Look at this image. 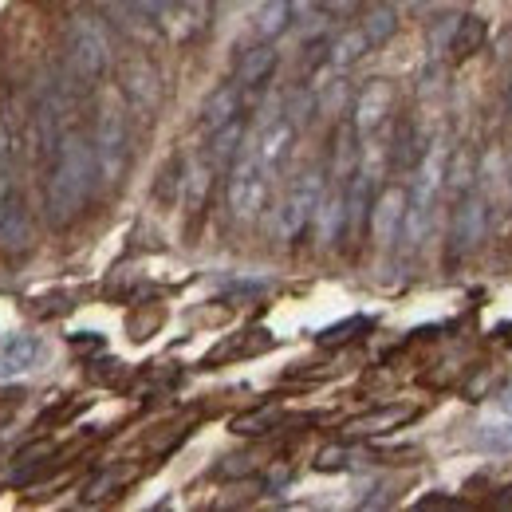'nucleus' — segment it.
<instances>
[{
  "instance_id": "1",
  "label": "nucleus",
  "mask_w": 512,
  "mask_h": 512,
  "mask_svg": "<svg viewBox=\"0 0 512 512\" xmlns=\"http://www.w3.org/2000/svg\"><path fill=\"white\" fill-rule=\"evenodd\" d=\"M95 186H99V170H95L91 138L83 130L67 127L48 150V186H44L48 221L56 229H67L87 209Z\"/></svg>"
},
{
  "instance_id": "2",
  "label": "nucleus",
  "mask_w": 512,
  "mask_h": 512,
  "mask_svg": "<svg viewBox=\"0 0 512 512\" xmlns=\"http://www.w3.org/2000/svg\"><path fill=\"white\" fill-rule=\"evenodd\" d=\"M91 150H95V170L99 186H119L130 162V127L127 103L119 95H107L95 111V130H91Z\"/></svg>"
},
{
  "instance_id": "3",
  "label": "nucleus",
  "mask_w": 512,
  "mask_h": 512,
  "mask_svg": "<svg viewBox=\"0 0 512 512\" xmlns=\"http://www.w3.org/2000/svg\"><path fill=\"white\" fill-rule=\"evenodd\" d=\"M67 60L71 71L83 83H95L107 75V67L115 64V32L103 16L95 12H75L67 20Z\"/></svg>"
},
{
  "instance_id": "4",
  "label": "nucleus",
  "mask_w": 512,
  "mask_h": 512,
  "mask_svg": "<svg viewBox=\"0 0 512 512\" xmlns=\"http://www.w3.org/2000/svg\"><path fill=\"white\" fill-rule=\"evenodd\" d=\"M268 182H272V174L256 162V154L245 146L237 154V162L229 166V182H225V205H229V217L237 225H253L256 217L264 213V205H268Z\"/></svg>"
},
{
  "instance_id": "5",
  "label": "nucleus",
  "mask_w": 512,
  "mask_h": 512,
  "mask_svg": "<svg viewBox=\"0 0 512 512\" xmlns=\"http://www.w3.org/2000/svg\"><path fill=\"white\" fill-rule=\"evenodd\" d=\"M323 190H327V182H323L320 170H308V174H300V178L288 186V193H284L280 205H276V237H280V241H300V237L308 233Z\"/></svg>"
},
{
  "instance_id": "6",
  "label": "nucleus",
  "mask_w": 512,
  "mask_h": 512,
  "mask_svg": "<svg viewBox=\"0 0 512 512\" xmlns=\"http://www.w3.org/2000/svg\"><path fill=\"white\" fill-rule=\"evenodd\" d=\"M489 233V197L481 190L457 193L453 217H449V260H465L481 249Z\"/></svg>"
},
{
  "instance_id": "7",
  "label": "nucleus",
  "mask_w": 512,
  "mask_h": 512,
  "mask_svg": "<svg viewBox=\"0 0 512 512\" xmlns=\"http://www.w3.org/2000/svg\"><path fill=\"white\" fill-rule=\"evenodd\" d=\"M130 4L142 8L170 40H193L209 20V0H130Z\"/></svg>"
},
{
  "instance_id": "8",
  "label": "nucleus",
  "mask_w": 512,
  "mask_h": 512,
  "mask_svg": "<svg viewBox=\"0 0 512 512\" xmlns=\"http://www.w3.org/2000/svg\"><path fill=\"white\" fill-rule=\"evenodd\" d=\"M119 91L134 115H154L162 107V75L146 56H130L127 64L119 67Z\"/></svg>"
},
{
  "instance_id": "9",
  "label": "nucleus",
  "mask_w": 512,
  "mask_h": 512,
  "mask_svg": "<svg viewBox=\"0 0 512 512\" xmlns=\"http://www.w3.org/2000/svg\"><path fill=\"white\" fill-rule=\"evenodd\" d=\"M406 201H410V193L402 190V186H386V190L375 193L367 229H371V237H375V245H379V249H394V245L402 241Z\"/></svg>"
},
{
  "instance_id": "10",
  "label": "nucleus",
  "mask_w": 512,
  "mask_h": 512,
  "mask_svg": "<svg viewBox=\"0 0 512 512\" xmlns=\"http://www.w3.org/2000/svg\"><path fill=\"white\" fill-rule=\"evenodd\" d=\"M390 115H394V87L386 79L363 83L351 103V127L359 130V138H371L375 130H383Z\"/></svg>"
},
{
  "instance_id": "11",
  "label": "nucleus",
  "mask_w": 512,
  "mask_h": 512,
  "mask_svg": "<svg viewBox=\"0 0 512 512\" xmlns=\"http://www.w3.org/2000/svg\"><path fill=\"white\" fill-rule=\"evenodd\" d=\"M296 134H300V127H296V123H288V119L276 111L264 127L256 130L253 142H245V146L253 150L256 162H260L268 174H276V170L288 162V154H292V146H296Z\"/></svg>"
},
{
  "instance_id": "12",
  "label": "nucleus",
  "mask_w": 512,
  "mask_h": 512,
  "mask_svg": "<svg viewBox=\"0 0 512 512\" xmlns=\"http://www.w3.org/2000/svg\"><path fill=\"white\" fill-rule=\"evenodd\" d=\"M0 249H4V256H24L32 249V217H28L20 193L4 197V209H0Z\"/></svg>"
},
{
  "instance_id": "13",
  "label": "nucleus",
  "mask_w": 512,
  "mask_h": 512,
  "mask_svg": "<svg viewBox=\"0 0 512 512\" xmlns=\"http://www.w3.org/2000/svg\"><path fill=\"white\" fill-rule=\"evenodd\" d=\"M312 225H316V237H320L323 249H331V245H339V241L347 237V201H343V186L327 182L320 205H316Z\"/></svg>"
},
{
  "instance_id": "14",
  "label": "nucleus",
  "mask_w": 512,
  "mask_h": 512,
  "mask_svg": "<svg viewBox=\"0 0 512 512\" xmlns=\"http://www.w3.org/2000/svg\"><path fill=\"white\" fill-rule=\"evenodd\" d=\"M272 71H276V48H272V40H260V44L241 52V60L233 67V83L241 91H256L272 79Z\"/></svg>"
},
{
  "instance_id": "15",
  "label": "nucleus",
  "mask_w": 512,
  "mask_h": 512,
  "mask_svg": "<svg viewBox=\"0 0 512 512\" xmlns=\"http://www.w3.org/2000/svg\"><path fill=\"white\" fill-rule=\"evenodd\" d=\"M359 158H363V150H359V130L351 127V123H343V127L335 130V138H331L327 182H335V186H347V178L359 170Z\"/></svg>"
},
{
  "instance_id": "16",
  "label": "nucleus",
  "mask_w": 512,
  "mask_h": 512,
  "mask_svg": "<svg viewBox=\"0 0 512 512\" xmlns=\"http://www.w3.org/2000/svg\"><path fill=\"white\" fill-rule=\"evenodd\" d=\"M44 355V343L36 335H12L4 347H0V379H12V375H28Z\"/></svg>"
},
{
  "instance_id": "17",
  "label": "nucleus",
  "mask_w": 512,
  "mask_h": 512,
  "mask_svg": "<svg viewBox=\"0 0 512 512\" xmlns=\"http://www.w3.org/2000/svg\"><path fill=\"white\" fill-rule=\"evenodd\" d=\"M241 95H245V91H241L237 83L217 87V91L201 103V127L217 130V127H225V123H233V119H241V107H245V99H241Z\"/></svg>"
},
{
  "instance_id": "18",
  "label": "nucleus",
  "mask_w": 512,
  "mask_h": 512,
  "mask_svg": "<svg viewBox=\"0 0 512 512\" xmlns=\"http://www.w3.org/2000/svg\"><path fill=\"white\" fill-rule=\"evenodd\" d=\"M103 8H107V16H111V24L115 28H123L127 36H134L138 44H150V40H158L162 32H158V24L142 12V8H134L130 0H103Z\"/></svg>"
},
{
  "instance_id": "19",
  "label": "nucleus",
  "mask_w": 512,
  "mask_h": 512,
  "mask_svg": "<svg viewBox=\"0 0 512 512\" xmlns=\"http://www.w3.org/2000/svg\"><path fill=\"white\" fill-rule=\"evenodd\" d=\"M241 150H245V123H241V119L209 130V150H205V158L213 162V170H229Z\"/></svg>"
},
{
  "instance_id": "20",
  "label": "nucleus",
  "mask_w": 512,
  "mask_h": 512,
  "mask_svg": "<svg viewBox=\"0 0 512 512\" xmlns=\"http://www.w3.org/2000/svg\"><path fill=\"white\" fill-rule=\"evenodd\" d=\"M367 52H371L367 32H363V28H343V32L327 44V67H331V71H347V67L359 64Z\"/></svg>"
},
{
  "instance_id": "21",
  "label": "nucleus",
  "mask_w": 512,
  "mask_h": 512,
  "mask_svg": "<svg viewBox=\"0 0 512 512\" xmlns=\"http://www.w3.org/2000/svg\"><path fill=\"white\" fill-rule=\"evenodd\" d=\"M485 44H489V24H485L481 16H461L457 28H453V40H449V56H453L457 64H465V60H473Z\"/></svg>"
},
{
  "instance_id": "22",
  "label": "nucleus",
  "mask_w": 512,
  "mask_h": 512,
  "mask_svg": "<svg viewBox=\"0 0 512 512\" xmlns=\"http://www.w3.org/2000/svg\"><path fill=\"white\" fill-rule=\"evenodd\" d=\"M410 418H414V410H406V406H383V410H371V414H363V418H351V422H347V434H355V438H375V434L398 430V426L410 422Z\"/></svg>"
},
{
  "instance_id": "23",
  "label": "nucleus",
  "mask_w": 512,
  "mask_h": 512,
  "mask_svg": "<svg viewBox=\"0 0 512 512\" xmlns=\"http://www.w3.org/2000/svg\"><path fill=\"white\" fill-rule=\"evenodd\" d=\"M292 0H264L260 8H256L253 16V28L260 40H276V36H284L288 28H292Z\"/></svg>"
},
{
  "instance_id": "24",
  "label": "nucleus",
  "mask_w": 512,
  "mask_h": 512,
  "mask_svg": "<svg viewBox=\"0 0 512 512\" xmlns=\"http://www.w3.org/2000/svg\"><path fill=\"white\" fill-rule=\"evenodd\" d=\"M426 134L414 127V123H402V127L394 130V146H390V162L398 166V170H414L418 166V158L426 154Z\"/></svg>"
},
{
  "instance_id": "25",
  "label": "nucleus",
  "mask_w": 512,
  "mask_h": 512,
  "mask_svg": "<svg viewBox=\"0 0 512 512\" xmlns=\"http://www.w3.org/2000/svg\"><path fill=\"white\" fill-rule=\"evenodd\" d=\"M359 28L367 32V40H371V48H383L386 40L398 32V12L390 8V4H371L367 12H363V20H359Z\"/></svg>"
},
{
  "instance_id": "26",
  "label": "nucleus",
  "mask_w": 512,
  "mask_h": 512,
  "mask_svg": "<svg viewBox=\"0 0 512 512\" xmlns=\"http://www.w3.org/2000/svg\"><path fill=\"white\" fill-rule=\"evenodd\" d=\"M209 186H213V162H209V158H193L190 166H186V178H182V190H186L190 209H201V205H205Z\"/></svg>"
},
{
  "instance_id": "27",
  "label": "nucleus",
  "mask_w": 512,
  "mask_h": 512,
  "mask_svg": "<svg viewBox=\"0 0 512 512\" xmlns=\"http://www.w3.org/2000/svg\"><path fill=\"white\" fill-rule=\"evenodd\" d=\"M477 446L489 453H512V414H501V418L477 426Z\"/></svg>"
},
{
  "instance_id": "28",
  "label": "nucleus",
  "mask_w": 512,
  "mask_h": 512,
  "mask_svg": "<svg viewBox=\"0 0 512 512\" xmlns=\"http://www.w3.org/2000/svg\"><path fill=\"white\" fill-rule=\"evenodd\" d=\"M457 12H446V16H438L434 24H430V32H426V48H430V60H442L449 56V40H453V28H457Z\"/></svg>"
},
{
  "instance_id": "29",
  "label": "nucleus",
  "mask_w": 512,
  "mask_h": 512,
  "mask_svg": "<svg viewBox=\"0 0 512 512\" xmlns=\"http://www.w3.org/2000/svg\"><path fill=\"white\" fill-rule=\"evenodd\" d=\"M127 481H130L127 469H107V473H99V477L87 485L83 501H87V505H95V501H107V497H115V493H119Z\"/></svg>"
},
{
  "instance_id": "30",
  "label": "nucleus",
  "mask_w": 512,
  "mask_h": 512,
  "mask_svg": "<svg viewBox=\"0 0 512 512\" xmlns=\"http://www.w3.org/2000/svg\"><path fill=\"white\" fill-rule=\"evenodd\" d=\"M276 422H280V410L276 406H260V410L233 418V434H268Z\"/></svg>"
},
{
  "instance_id": "31",
  "label": "nucleus",
  "mask_w": 512,
  "mask_h": 512,
  "mask_svg": "<svg viewBox=\"0 0 512 512\" xmlns=\"http://www.w3.org/2000/svg\"><path fill=\"white\" fill-rule=\"evenodd\" d=\"M355 461H363V453H355V449L347 446H327L316 453V469L320 473H335V469H351Z\"/></svg>"
},
{
  "instance_id": "32",
  "label": "nucleus",
  "mask_w": 512,
  "mask_h": 512,
  "mask_svg": "<svg viewBox=\"0 0 512 512\" xmlns=\"http://www.w3.org/2000/svg\"><path fill=\"white\" fill-rule=\"evenodd\" d=\"M371 323L363 320V316H355V320H347V323H335V327H327L320 335V343H347V339H355L351 331H367Z\"/></svg>"
},
{
  "instance_id": "33",
  "label": "nucleus",
  "mask_w": 512,
  "mask_h": 512,
  "mask_svg": "<svg viewBox=\"0 0 512 512\" xmlns=\"http://www.w3.org/2000/svg\"><path fill=\"white\" fill-rule=\"evenodd\" d=\"M505 103H509V115H512V83H509V95H505Z\"/></svg>"
},
{
  "instance_id": "34",
  "label": "nucleus",
  "mask_w": 512,
  "mask_h": 512,
  "mask_svg": "<svg viewBox=\"0 0 512 512\" xmlns=\"http://www.w3.org/2000/svg\"><path fill=\"white\" fill-rule=\"evenodd\" d=\"M410 4H414V8H422V4H430V0H410Z\"/></svg>"
}]
</instances>
